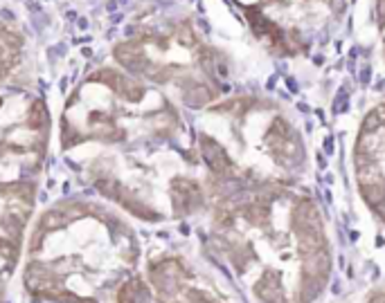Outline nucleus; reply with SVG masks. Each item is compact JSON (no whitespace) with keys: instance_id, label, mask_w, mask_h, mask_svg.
Here are the masks:
<instances>
[{"instance_id":"nucleus-4","label":"nucleus","mask_w":385,"mask_h":303,"mask_svg":"<svg viewBox=\"0 0 385 303\" xmlns=\"http://www.w3.org/2000/svg\"><path fill=\"white\" fill-rule=\"evenodd\" d=\"M178 43L180 45H185V48H191V45L196 43V39H194V32H191V27L187 23H183L178 27Z\"/></svg>"},{"instance_id":"nucleus-1","label":"nucleus","mask_w":385,"mask_h":303,"mask_svg":"<svg viewBox=\"0 0 385 303\" xmlns=\"http://www.w3.org/2000/svg\"><path fill=\"white\" fill-rule=\"evenodd\" d=\"M92 81L106 83L111 90H115L117 95H122L129 101H140L144 97V88L140 83H135L131 77H126L124 72H117V70H100L92 77Z\"/></svg>"},{"instance_id":"nucleus-5","label":"nucleus","mask_w":385,"mask_h":303,"mask_svg":"<svg viewBox=\"0 0 385 303\" xmlns=\"http://www.w3.org/2000/svg\"><path fill=\"white\" fill-rule=\"evenodd\" d=\"M79 27H81V29H86V27H88V20L81 18V20H79Z\"/></svg>"},{"instance_id":"nucleus-2","label":"nucleus","mask_w":385,"mask_h":303,"mask_svg":"<svg viewBox=\"0 0 385 303\" xmlns=\"http://www.w3.org/2000/svg\"><path fill=\"white\" fill-rule=\"evenodd\" d=\"M113 54H115L117 63L124 65L129 72H133V74H144L149 67V59H147V54H144V48L140 41L119 43L117 48L113 50Z\"/></svg>"},{"instance_id":"nucleus-3","label":"nucleus","mask_w":385,"mask_h":303,"mask_svg":"<svg viewBox=\"0 0 385 303\" xmlns=\"http://www.w3.org/2000/svg\"><path fill=\"white\" fill-rule=\"evenodd\" d=\"M20 45H23L20 34L0 27V79L16 65L18 54H20Z\"/></svg>"}]
</instances>
